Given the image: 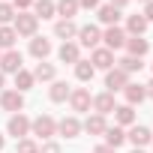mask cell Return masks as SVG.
<instances>
[{"label": "cell", "instance_id": "1", "mask_svg": "<svg viewBox=\"0 0 153 153\" xmlns=\"http://www.w3.org/2000/svg\"><path fill=\"white\" fill-rule=\"evenodd\" d=\"M30 132L36 138H51V135H57V120L51 114H39L36 120H30Z\"/></svg>", "mask_w": 153, "mask_h": 153}, {"label": "cell", "instance_id": "2", "mask_svg": "<svg viewBox=\"0 0 153 153\" xmlns=\"http://www.w3.org/2000/svg\"><path fill=\"white\" fill-rule=\"evenodd\" d=\"M39 18L33 12H15V33L18 36H36Z\"/></svg>", "mask_w": 153, "mask_h": 153}, {"label": "cell", "instance_id": "3", "mask_svg": "<svg viewBox=\"0 0 153 153\" xmlns=\"http://www.w3.org/2000/svg\"><path fill=\"white\" fill-rule=\"evenodd\" d=\"M6 129H9V135H15V138L21 141V138H27V135H30V117L18 111V114H12V117H9V126H6Z\"/></svg>", "mask_w": 153, "mask_h": 153}, {"label": "cell", "instance_id": "4", "mask_svg": "<svg viewBox=\"0 0 153 153\" xmlns=\"http://www.w3.org/2000/svg\"><path fill=\"white\" fill-rule=\"evenodd\" d=\"M69 105H72V111H90V105H93L90 90H87V87H75V90L69 93Z\"/></svg>", "mask_w": 153, "mask_h": 153}, {"label": "cell", "instance_id": "5", "mask_svg": "<svg viewBox=\"0 0 153 153\" xmlns=\"http://www.w3.org/2000/svg\"><path fill=\"white\" fill-rule=\"evenodd\" d=\"M78 39H81V45L96 48V45L102 42V30H99L96 24H84V27H78Z\"/></svg>", "mask_w": 153, "mask_h": 153}, {"label": "cell", "instance_id": "6", "mask_svg": "<svg viewBox=\"0 0 153 153\" xmlns=\"http://www.w3.org/2000/svg\"><path fill=\"white\" fill-rule=\"evenodd\" d=\"M0 105H3V111H21L24 108V96L18 93V90H3L0 93Z\"/></svg>", "mask_w": 153, "mask_h": 153}, {"label": "cell", "instance_id": "7", "mask_svg": "<svg viewBox=\"0 0 153 153\" xmlns=\"http://www.w3.org/2000/svg\"><path fill=\"white\" fill-rule=\"evenodd\" d=\"M126 84H129V75H126V72H120L117 66H114V69H108V75H105V87H108V93L123 90Z\"/></svg>", "mask_w": 153, "mask_h": 153}, {"label": "cell", "instance_id": "8", "mask_svg": "<svg viewBox=\"0 0 153 153\" xmlns=\"http://www.w3.org/2000/svg\"><path fill=\"white\" fill-rule=\"evenodd\" d=\"M102 39H105V48H108V51L123 48V45H126V30H120V27H108V30L102 33Z\"/></svg>", "mask_w": 153, "mask_h": 153}, {"label": "cell", "instance_id": "9", "mask_svg": "<svg viewBox=\"0 0 153 153\" xmlns=\"http://www.w3.org/2000/svg\"><path fill=\"white\" fill-rule=\"evenodd\" d=\"M0 72H21V54L18 51H6V54H0Z\"/></svg>", "mask_w": 153, "mask_h": 153}, {"label": "cell", "instance_id": "10", "mask_svg": "<svg viewBox=\"0 0 153 153\" xmlns=\"http://www.w3.org/2000/svg\"><path fill=\"white\" fill-rule=\"evenodd\" d=\"M90 63H93V69H111V66H114V51H108V48H93Z\"/></svg>", "mask_w": 153, "mask_h": 153}, {"label": "cell", "instance_id": "11", "mask_svg": "<svg viewBox=\"0 0 153 153\" xmlns=\"http://www.w3.org/2000/svg\"><path fill=\"white\" fill-rule=\"evenodd\" d=\"M57 132H60L63 138H78V132H81L78 117H63V120L57 123Z\"/></svg>", "mask_w": 153, "mask_h": 153}, {"label": "cell", "instance_id": "12", "mask_svg": "<svg viewBox=\"0 0 153 153\" xmlns=\"http://www.w3.org/2000/svg\"><path fill=\"white\" fill-rule=\"evenodd\" d=\"M93 108H96V114H102V117H105V114H111V111L117 108V105H114V93H108V90H105V93H99V96L93 99Z\"/></svg>", "mask_w": 153, "mask_h": 153}, {"label": "cell", "instance_id": "13", "mask_svg": "<svg viewBox=\"0 0 153 153\" xmlns=\"http://www.w3.org/2000/svg\"><path fill=\"white\" fill-rule=\"evenodd\" d=\"M81 129H84V132H90V135H102V132L108 129V123H105V117H102V114H90V117L81 123Z\"/></svg>", "mask_w": 153, "mask_h": 153}, {"label": "cell", "instance_id": "14", "mask_svg": "<svg viewBox=\"0 0 153 153\" xmlns=\"http://www.w3.org/2000/svg\"><path fill=\"white\" fill-rule=\"evenodd\" d=\"M30 54L39 57V60H45V57L51 54V42H48L45 36H33V39H30Z\"/></svg>", "mask_w": 153, "mask_h": 153}, {"label": "cell", "instance_id": "15", "mask_svg": "<svg viewBox=\"0 0 153 153\" xmlns=\"http://www.w3.org/2000/svg\"><path fill=\"white\" fill-rule=\"evenodd\" d=\"M126 48H129L132 57H144L147 48H150V42H147L144 36H126Z\"/></svg>", "mask_w": 153, "mask_h": 153}, {"label": "cell", "instance_id": "16", "mask_svg": "<svg viewBox=\"0 0 153 153\" xmlns=\"http://www.w3.org/2000/svg\"><path fill=\"white\" fill-rule=\"evenodd\" d=\"M126 138H129L135 147H144V144H150V141H153V135H150V129H147V126H132Z\"/></svg>", "mask_w": 153, "mask_h": 153}, {"label": "cell", "instance_id": "17", "mask_svg": "<svg viewBox=\"0 0 153 153\" xmlns=\"http://www.w3.org/2000/svg\"><path fill=\"white\" fill-rule=\"evenodd\" d=\"M54 36H60L63 42H69L72 36H78V27H75L69 18H63V21H57V24H54Z\"/></svg>", "mask_w": 153, "mask_h": 153}, {"label": "cell", "instance_id": "18", "mask_svg": "<svg viewBox=\"0 0 153 153\" xmlns=\"http://www.w3.org/2000/svg\"><path fill=\"white\" fill-rule=\"evenodd\" d=\"M99 21H102V24H108V27H117V21H120V9H117V6H111V3L99 6Z\"/></svg>", "mask_w": 153, "mask_h": 153}, {"label": "cell", "instance_id": "19", "mask_svg": "<svg viewBox=\"0 0 153 153\" xmlns=\"http://www.w3.org/2000/svg\"><path fill=\"white\" fill-rule=\"evenodd\" d=\"M123 93H126V102H129V105H138L141 99H147L144 84H126V87H123Z\"/></svg>", "mask_w": 153, "mask_h": 153}, {"label": "cell", "instance_id": "20", "mask_svg": "<svg viewBox=\"0 0 153 153\" xmlns=\"http://www.w3.org/2000/svg\"><path fill=\"white\" fill-rule=\"evenodd\" d=\"M57 57H60L63 63H78V60H81V57H78V45H75V42H63L60 51H57Z\"/></svg>", "mask_w": 153, "mask_h": 153}, {"label": "cell", "instance_id": "21", "mask_svg": "<svg viewBox=\"0 0 153 153\" xmlns=\"http://www.w3.org/2000/svg\"><path fill=\"white\" fill-rule=\"evenodd\" d=\"M123 141H126V132H123L120 126H108V129H105V144H108V147H114V150H117Z\"/></svg>", "mask_w": 153, "mask_h": 153}, {"label": "cell", "instance_id": "22", "mask_svg": "<svg viewBox=\"0 0 153 153\" xmlns=\"http://www.w3.org/2000/svg\"><path fill=\"white\" fill-rule=\"evenodd\" d=\"M69 84L66 81H54L51 84V90H48V96H51V102H63V99H69Z\"/></svg>", "mask_w": 153, "mask_h": 153}, {"label": "cell", "instance_id": "23", "mask_svg": "<svg viewBox=\"0 0 153 153\" xmlns=\"http://www.w3.org/2000/svg\"><path fill=\"white\" fill-rule=\"evenodd\" d=\"M54 75H57V69H54V63H39L36 69H33V78H39V81H54Z\"/></svg>", "mask_w": 153, "mask_h": 153}, {"label": "cell", "instance_id": "24", "mask_svg": "<svg viewBox=\"0 0 153 153\" xmlns=\"http://www.w3.org/2000/svg\"><path fill=\"white\" fill-rule=\"evenodd\" d=\"M93 63L90 60H78V63H75V78H78V81H90L93 78Z\"/></svg>", "mask_w": 153, "mask_h": 153}, {"label": "cell", "instance_id": "25", "mask_svg": "<svg viewBox=\"0 0 153 153\" xmlns=\"http://www.w3.org/2000/svg\"><path fill=\"white\" fill-rule=\"evenodd\" d=\"M126 30H129L132 36H141V33L147 30V21H144V15H129V18H126Z\"/></svg>", "mask_w": 153, "mask_h": 153}, {"label": "cell", "instance_id": "26", "mask_svg": "<svg viewBox=\"0 0 153 153\" xmlns=\"http://www.w3.org/2000/svg\"><path fill=\"white\" fill-rule=\"evenodd\" d=\"M141 66H144V63H141V57H132V54H126L123 60H117V69H120V72H126V75H129V72H138Z\"/></svg>", "mask_w": 153, "mask_h": 153}, {"label": "cell", "instance_id": "27", "mask_svg": "<svg viewBox=\"0 0 153 153\" xmlns=\"http://www.w3.org/2000/svg\"><path fill=\"white\" fill-rule=\"evenodd\" d=\"M54 6H57V12H60L63 18H69V21H72L75 12L81 9V6H78V0H60V3H54Z\"/></svg>", "mask_w": 153, "mask_h": 153}, {"label": "cell", "instance_id": "28", "mask_svg": "<svg viewBox=\"0 0 153 153\" xmlns=\"http://www.w3.org/2000/svg\"><path fill=\"white\" fill-rule=\"evenodd\" d=\"M114 117H117L120 126H129V123L135 120V111H132V105H117V108H114Z\"/></svg>", "mask_w": 153, "mask_h": 153}, {"label": "cell", "instance_id": "29", "mask_svg": "<svg viewBox=\"0 0 153 153\" xmlns=\"http://www.w3.org/2000/svg\"><path fill=\"white\" fill-rule=\"evenodd\" d=\"M33 81H36V78H33V72H24V69L15 72V87H18V93H21V90H30Z\"/></svg>", "mask_w": 153, "mask_h": 153}, {"label": "cell", "instance_id": "30", "mask_svg": "<svg viewBox=\"0 0 153 153\" xmlns=\"http://www.w3.org/2000/svg\"><path fill=\"white\" fill-rule=\"evenodd\" d=\"M54 12H57V6L51 3V0H36V12H33L36 18H51Z\"/></svg>", "mask_w": 153, "mask_h": 153}, {"label": "cell", "instance_id": "31", "mask_svg": "<svg viewBox=\"0 0 153 153\" xmlns=\"http://www.w3.org/2000/svg\"><path fill=\"white\" fill-rule=\"evenodd\" d=\"M15 39H18L15 27H0V48H12Z\"/></svg>", "mask_w": 153, "mask_h": 153}, {"label": "cell", "instance_id": "32", "mask_svg": "<svg viewBox=\"0 0 153 153\" xmlns=\"http://www.w3.org/2000/svg\"><path fill=\"white\" fill-rule=\"evenodd\" d=\"M15 153H39V144H36V141H30V138H21V141H18V147H15Z\"/></svg>", "mask_w": 153, "mask_h": 153}, {"label": "cell", "instance_id": "33", "mask_svg": "<svg viewBox=\"0 0 153 153\" xmlns=\"http://www.w3.org/2000/svg\"><path fill=\"white\" fill-rule=\"evenodd\" d=\"M15 18V6L12 3H0V24H6Z\"/></svg>", "mask_w": 153, "mask_h": 153}, {"label": "cell", "instance_id": "34", "mask_svg": "<svg viewBox=\"0 0 153 153\" xmlns=\"http://www.w3.org/2000/svg\"><path fill=\"white\" fill-rule=\"evenodd\" d=\"M39 153H60V144H54V141H45V144L39 147Z\"/></svg>", "mask_w": 153, "mask_h": 153}, {"label": "cell", "instance_id": "35", "mask_svg": "<svg viewBox=\"0 0 153 153\" xmlns=\"http://www.w3.org/2000/svg\"><path fill=\"white\" fill-rule=\"evenodd\" d=\"M141 15H144V21H147V24L153 21V0H150V3L144 6V12H141Z\"/></svg>", "mask_w": 153, "mask_h": 153}, {"label": "cell", "instance_id": "36", "mask_svg": "<svg viewBox=\"0 0 153 153\" xmlns=\"http://www.w3.org/2000/svg\"><path fill=\"white\" fill-rule=\"evenodd\" d=\"M78 6H84V9H96L99 0H78Z\"/></svg>", "mask_w": 153, "mask_h": 153}, {"label": "cell", "instance_id": "37", "mask_svg": "<svg viewBox=\"0 0 153 153\" xmlns=\"http://www.w3.org/2000/svg\"><path fill=\"white\" fill-rule=\"evenodd\" d=\"M93 153H114V147H108V144H99Z\"/></svg>", "mask_w": 153, "mask_h": 153}, {"label": "cell", "instance_id": "38", "mask_svg": "<svg viewBox=\"0 0 153 153\" xmlns=\"http://www.w3.org/2000/svg\"><path fill=\"white\" fill-rule=\"evenodd\" d=\"M30 3H33V0H15V9H27Z\"/></svg>", "mask_w": 153, "mask_h": 153}, {"label": "cell", "instance_id": "39", "mask_svg": "<svg viewBox=\"0 0 153 153\" xmlns=\"http://www.w3.org/2000/svg\"><path fill=\"white\" fill-rule=\"evenodd\" d=\"M126 3H129V0H111V6H117V9H120V6H126Z\"/></svg>", "mask_w": 153, "mask_h": 153}, {"label": "cell", "instance_id": "40", "mask_svg": "<svg viewBox=\"0 0 153 153\" xmlns=\"http://www.w3.org/2000/svg\"><path fill=\"white\" fill-rule=\"evenodd\" d=\"M144 90H147V96L153 99V81H150V84H144Z\"/></svg>", "mask_w": 153, "mask_h": 153}, {"label": "cell", "instance_id": "41", "mask_svg": "<svg viewBox=\"0 0 153 153\" xmlns=\"http://www.w3.org/2000/svg\"><path fill=\"white\" fill-rule=\"evenodd\" d=\"M3 144H6V138H3V135H0V150H3Z\"/></svg>", "mask_w": 153, "mask_h": 153}, {"label": "cell", "instance_id": "42", "mask_svg": "<svg viewBox=\"0 0 153 153\" xmlns=\"http://www.w3.org/2000/svg\"><path fill=\"white\" fill-rule=\"evenodd\" d=\"M0 90H3V72H0Z\"/></svg>", "mask_w": 153, "mask_h": 153}, {"label": "cell", "instance_id": "43", "mask_svg": "<svg viewBox=\"0 0 153 153\" xmlns=\"http://www.w3.org/2000/svg\"><path fill=\"white\" fill-rule=\"evenodd\" d=\"M132 153H144V150H138V147H135V150H132Z\"/></svg>", "mask_w": 153, "mask_h": 153}, {"label": "cell", "instance_id": "44", "mask_svg": "<svg viewBox=\"0 0 153 153\" xmlns=\"http://www.w3.org/2000/svg\"><path fill=\"white\" fill-rule=\"evenodd\" d=\"M144 3H150V0H144Z\"/></svg>", "mask_w": 153, "mask_h": 153}]
</instances>
